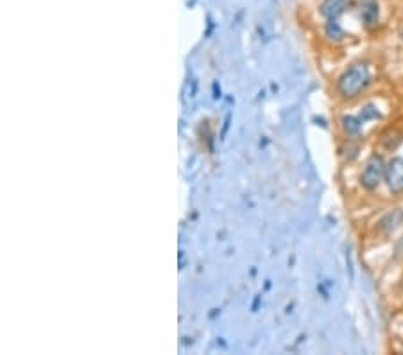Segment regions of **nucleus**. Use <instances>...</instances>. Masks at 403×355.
Here are the masks:
<instances>
[{
    "mask_svg": "<svg viewBox=\"0 0 403 355\" xmlns=\"http://www.w3.org/2000/svg\"><path fill=\"white\" fill-rule=\"evenodd\" d=\"M344 130H346L348 135H357L358 131H360V120L355 117H344Z\"/></svg>",
    "mask_w": 403,
    "mask_h": 355,
    "instance_id": "0eeeda50",
    "label": "nucleus"
},
{
    "mask_svg": "<svg viewBox=\"0 0 403 355\" xmlns=\"http://www.w3.org/2000/svg\"><path fill=\"white\" fill-rule=\"evenodd\" d=\"M328 34H330L332 38H341L342 36V31L341 27H339L337 24H335V20H330V24H328Z\"/></svg>",
    "mask_w": 403,
    "mask_h": 355,
    "instance_id": "6e6552de",
    "label": "nucleus"
},
{
    "mask_svg": "<svg viewBox=\"0 0 403 355\" xmlns=\"http://www.w3.org/2000/svg\"><path fill=\"white\" fill-rule=\"evenodd\" d=\"M358 17L366 25H375L379 22V2L376 0H358Z\"/></svg>",
    "mask_w": 403,
    "mask_h": 355,
    "instance_id": "20e7f679",
    "label": "nucleus"
},
{
    "mask_svg": "<svg viewBox=\"0 0 403 355\" xmlns=\"http://www.w3.org/2000/svg\"><path fill=\"white\" fill-rule=\"evenodd\" d=\"M386 167L387 164L380 156H371V158L367 160V164L364 165L362 174H360V185H362L364 188H367V190L379 188L382 180H386Z\"/></svg>",
    "mask_w": 403,
    "mask_h": 355,
    "instance_id": "f03ea898",
    "label": "nucleus"
},
{
    "mask_svg": "<svg viewBox=\"0 0 403 355\" xmlns=\"http://www.w3.org/2000/svg\"><path fill=\"white\" fill-rule=\"evenodd\" d=\"M400 36H402V40H403V27H402V31H400Z\"/></svg>",
    "mask_w": 403,
    "mask_h": 355,
    "instance_id": "1a4fd4ad",
    "label": "nucleus"
},
{
    "mask_svg": "<svg viewBox=\"0 0 403 355\" xmlns=\"http://www.w3.org/2000/svg\"><path fill=\"white\" fill-rule=\"evenodd\" d=\"M348 6V0H325L321 6L323 17L328 20H337Z\"/></svg>",
    "mask_w": 403,
    "mask_h": 355,
    "instance_id": "423d86ee",
    "label": "nucleus"
},
{
    "mask_svg": "<svg viewBox=\"0 0 403 355\" xmlns=\"http://www.w3.org/2000/svg\"><path fill=\"white\" fill-rule=\"evenodd\" d=\"M386 181L395 194L403 192V158H393L386 167Z\"/></svg>",
    "mask_w": 403,
    "mask_h": 355,
    "instance_id": "7ed1b4c3",
    "label": "nucleus"
},
{
    "mask_svg": "<svg viewBox=\"0 0 403 355\" xmlns=\"http://www.w3.org/2000/svg\"><path fill=\"white\" fill-rule=\"evenodd\" d=\"M402 223H403V209H396L382 217L379 228L382 233H393Z\"/></svg>",
    "mask_w": 403,
    "mask_h": 355,
    "instance_id": "39448f33",
    "label": "nucleus"
},
{
    "mask_svg": "<svg viewBox=\"0 0 403 355\" xmlns=\"http://www.w3.org/2000/svg\"><path fill=\"white\" fill-rule=\"evenodd\" d=\"M369 83V67H367L366 63H357V65H351L350 69L339 78L337 90L344 99H355L366 90Z\"/></svg>",
    "mask_w": 403,
    "mask_h": 355,
    "instance_id": "f257e3e1",
    "label": "nucleus"
}]
</instances>
